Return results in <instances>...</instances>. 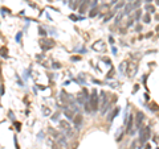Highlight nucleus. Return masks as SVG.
I'll list each match as a JSON object with an SVG mask.
<instances>
[{"label": "nucleus", "mask_w": 159, "mask_h": 149, "mask_svg": "<svg viewBox=\"0 0 159 149\" xmlns=\"http://www.w3.org/2000/svg\"><path fill=\"white\" fill-rule=\"evenodd\" d=\"M150 136H151V129L149 127H144L141 129V133H139V142H141L142 145L146 144L147 140L150 139Z\"/></svg>", "instance_id": "f257e3e1"}, {"label": "nucleus", "mask_w": 159, "mask_h": 149, "mask_svg": "<svg viewBox=\"0 0 159 149\" xmlns=\"http://www.w3.org/2000/svg\"><path fill=\"white\" fill-rule=\"evenodd\" d=\"M90 106H92V111H97L98 109V96H97V91L93 90L92 91V96H90V100H89Z\"/></svg>", "instance_id": "f03ea898"}, {"label": "nucleus", "mask_w": 159, "mask_h": 149, "mask_svg": "<svg viewBox=\"0 0 159 149\" xmlns=\"http://www.w3.org/2000/svg\"><path fill=\"white\" fill-rule=\"evenodd\" d=\"M138 70V65L135 62H131V63H127V69H126V73H127V77L133 78L135 75V73H137Z\"/></svg>", "instance_id": "7ed1b4c3"}, {"label": "nucleus", "mask_w": 159, "mask_h": 149, "mask_svg": "<svg viewBox=\"0 0 159 149\" xmlns=\"http://www.w3.org/2000/svg\"><path fill=\"white\" fill-rule=\"evenodd\" d=\"M58 125H60V128H61L62 131H66L68 136H72V135H73L72 133V127H70L69 122H66V120H60Z\"/></svg>", "instance_id": "20e7f679"}, {"label": "nucleus", "mask_w": 159, "mask_h": 149, "mask_svg": "<svg viewBox=\"0 0 159 149\" xmlns=\"http://www.w3.org/2000/svg\"><path fill=\"white\" fill-rule=\"evenodd\" d=\"M144 120V114L142 111H138L137 115H135V127L141 128L142 127V122Z\"/></svg>", "instance_id": "39448f33"}, {"label": "nucleus", "mask_w": 159, "mask_h": 149, "mask_svg": "<svg viewBox=\"0 0 159 149\" xmlns=\"http://www.w3.org/2000/svg\"><path fill=\"white\" fill-rule=\"evenodd\" d=\"M92 47L95 52H105V50H106V45H105L103 41H97L95 44H93Z\"/></svg>", "instance_id": "423d86ee"}, {"label": "nucleus", "mask_w": 159, "mask_h": 149, "mask_svg": "<svg viewBox=\"0 0 159 149\" xmlns=\"http://www.w3.org/2000/svg\"><path fill=\"white\" fill-rule=\"evenodd\" d=\"M40 44H41V47L44 50L50 49V47L55 46V41H53V40H41V41H40Z\"/></svg>", "instance_id": "0eeeda50"}, {"label": "nucleus", "mask_w": 159, "mask_h": 149, "mask_svg": "<svg viewBox=\"0 0 159 149\" xmlns=\"http://www.w3.org/2000/svg\"><path fill=\"white\" fill-rule=\"evenodd\" d=\"M101 108H102V112H105L107 108V96L105 91H101Z\"/></svg>", "instance_id": "6e6552de"}, {"label": "nucleus", "mask_w": 159, "mask_h": 149, "mask_svg": "<svg viewBox=\"0 0 159 149\" xmlns=\"http://www.w3.org/2000/svg\"><path fill=\"white\" fill-rule=\"evenodd\" d=\"M90 5V0H82V3L80 4V8H78V12L80 13H85L86 9L89 8Z\"/></svg>", "instance_id": "1a4fd4ad"}, {"label": "nucleus", "mask_w": 159, "mask_h": 149, "mask_svg": "<svg viewBox=\"0 0 159 149\" xmlns=\"http://www.w3.org/2000/svg\"><path fill=\"white\" fill-rule=\"evenodd\" d=\"M133 124H134V116L133 115H130L129 116V119L126 120V131H127V133H131L133 132Z\"/></svg>", "instance_id": "9d476101"}, {"label": "nucleus", "mask_w": 159, "mask_h": 149, "mask_svg": "<svg viewBox=\"0 0 159 149\" xmlns=\"http://www.w3.org/2000/svg\"><path fill=\"white\" fill-rule=\"evenodd\" d=\"M73 122H74V125H76V129H80V127H81V124H82V115H76L74 117H73Z\"/></svg>", "instance_id": "9b49d317"}, {"label": "nucleus", "mask_w": 159, "mask_h": 149, "mask_svg": "<svg viewBox=\"0 0 159 149\" xmlns=\"http://www.w3.org/2000/svg\"><path fill=\"white\" fill-rule=\"evenodd\" d=\"M131 9H133V3H127L126 7H125V13H126V15H129V13L131 12Z\"/></svg>", "instance_id": "f8f14e48"}, {"label": "nucleus", "mask_w": 159, "mask_h": 149, "mask_svg": "<svg viewBox=\"0 0 159 149\" xmlns=\"http://www.w3.org/2000/svg\"><path fill=\"white\" fill-rule=\"evenodd\" d=\"M144 9H146L147 12H150V13L155 12V7H154V5H151V4H146V7H144Z\"/></svg>", "instance_id": "ddd939ff"}, {"label": "nucleus", "mask_w": 159, "mask_h": 149, "mask_svg": "<svg viewBox=\"0 0 159 149\" xmlns=\"http://www.w3.org/2000/svg\"><path fill=\"white\" fill-rule=\"evenodd\" d=\"M126 69H127V62L125 61V62H122L121 65H119V71L125 73V71H126Z\"/></svg>", "instance_id": "4468645a"}, {"label": "nucleus", "mask_w": 159, "mask_h": 149, "mask_svg": "<svg viewBox=\"0 0 159 149\" xmlns=\"http://www.w3.org/2000/svg\"><path fill=\"white\" fill-rule=\"evenodd\" d=\"M142 20L146 22V24H150V22H151V17H150V15H149V13H144V15H143V17H142Z\"/></svg>", "instance_id": "2eb2a0df"}, {"label": "nucleus", "mask_w": 159, "mask_h": 149, "mask_svg": "<svg viewBox=\"0 0 159 149\" xmlns=\"http://www.w3.org/2000/svg\"><path fill=\"white\" fill-rule=\"evenodd\" d=\"M118 112H119V108L117 107V108L114 109V112H113V114L110 115V117H109V122H113V119H114V117H115V116H117V115H118Z\"/></svg>", "instance_id": "dca6fc26"}, {"label": "nucleus", "mask_w": 159, "mask_h": 149, "mask_svg": "<svg viewBox=\"0 0 159 149\" xmlns=\"http://www.w3.org/2000/svg\"><path fill=\"white\" fill-rule=\"evenodd\" d=\"M57 142H58L60 145H65V144H66V140H65L64 136H58L57 137Z\"/></svg>", "instance_id": "f3484780"}, {"label": "nucleus", "mask_w": 159, "mask_h": 149, "mask_svg": "<svg viewBox=\"0 0 159 149\" xmlns=\"http://www.w3.org/2000/svg\"><path fill=\"white\" fill-rule=\"evenodd\" d=\"M65 115H66L69 119H73V117H74V115H73V111H72V109H65Z\"/></svg>", "instance_id": "a211bd4d"}, {"label": "nucleus", "mask_w": 159, "mask_h": 149, "mask_svg": "<svg viewBox=\"0 0 159 149\" xmlns=\"http://www.w3.org/2000/svg\"><path fill=\"white\" fill-rule=\"evenodd\" d=\"M0 55H1V57H7V47L5 46L0 47Z\"/></svg>", "instance_id": "6ab92c4d"}, {"label": "nucleus", "mask_w": 159, "mask_h": 149, "mask_svg": "<svg viewBox=\"0 0 159 149\" xmlns=\"http://www.w3.org/2000/svg\"><path fill=\"white\" fill-rule=\"evenodd\" d=\"M97 12H98V8H95V7H94L92 11H90V13H89L90 17H94V16H97Z\"/></svg>", "instance_id": "aec40b11"}, {"label": "nucleus", "mask_w": 159, "mask_h": 149, "mask_svg": "<svg viewBox=\"0 0 159 149\" xmlns=\"http://www.w3.org/2000/svg\"><path fill=\"white\" fill-rule=\"evenodd\" d=\"M48 131H49V133H50V135H53V136L58 137V133H57V132H56V131H55V129H53L52 127H48Z\"/></svg>", "instance_id": "412c9836"}, {"label": "nucleus", "mask_w": 159, "mask_h": 149, "mask_svg": "<svg viewBox=\"0 0 159 149\" xmlns=\"http://www.w3.org/2000/svg\"><path fill=\"white\" fill-rule=\"evenodd\" d=\"M141 16H142V11H135V15H134V19L135 20H139V19H141Z\"/></svg>", "instance_id": "4be33fe9"}, {"label": "nucleus", "mask_w": 159, "mask_h": 149, "mask_svg": "<svg viewBox=\"0 0 159 149\" xmlns=\"http://www.w3.org/2000/svg\"><path fill=\"white\" fill-rule=\"evenodd\" d=\"M42 114H44L45 116H48V115H50V109L47 108V107H42Z\"/></svg>", "instance_id": "5701e85b"}, {"label": "nucleus", "mask_w": 159, "mask_h": 149, "mask_svg": "<svg viewBox=\"0 0 159 149\" xmlns=\"http://www.w3.org/2000/svg\"><path fill=\"white\" fill-rule=\"evenodd\" d=\"M150 106H151L150 108H151L152 111H159V106H158V104H155V103H151Z\"/></svg>", "instance_id": "b1692460"}, {"label": "nucleus", "mask_w": 159, "mask_h": 149, "mask_svg": "<svg viewBox=\"0 0 159 149\" xmlns=\"http://www.w3.org/2000/svg\"><path fill=\"white\" fill-rule=\"evenodd\" d=\"M141 4H142V1H141V0H135V1L133 3V8H138Z\"/></svg>", "instance_id": "393cba45"}, {"label": "nucleus", "mask_w": 159, "mask_h": 149, "mask_svg": "<svg viewBox=\"0 0 159 149\" xmlns=\"http://www.w3.org/2000/svg\"><path fill=\"white\" fill-rule=\"evenodd\" d=\"M85 109H86V112H90L92 111V106H90V103L87 102L86 104H85Z\"/></svg>", "instance_id": "a878e982"}, {"label": "nucleus", "mask_w": 159, "mask_h": 149, "mask_svg": "<svg viewBox=\"0 0 159 149\" xmlns=\"http://www.w3.org/2000/svg\"><path fill=\"white\" fill-rule=\"evenodd\" d=\"M52 149H62V147L58 142H56V144H52Z\"/></svg>", "instance_id": "bb28decb"}, {"label": "nucleus", "mask_w": 159, "mask_h": 149, "mask_svg": "<svg viewBox=\"0 0 159 149\" xmlns=\"http://www.w3.org/2000/svg\"><path fill=\"white\" fill-rule=\"evenodd\" d=\"M113 16H114V13H109V15H107L106 17H105V20H103V21H105V22H107V21L110 20V19L113 17Z\"/></svg>", "instance_id": "cd10ccee"}, {"label": "nucleus", "mask_w": 159, "mask_h": 149, "mask_svg": "<svg viewBox=\"0 0 159 149\" xmlns=\"http://www.w3.org/2000/svg\"><path fill=\"white\" fill-rule=\"evenodd\" d=\"M113 75H114V70H110V71H109V74H107V78H113Z\"/></svg>", "instance_id": "c85d7f7f"}, {"label": "nucleus", "mask_w": 159, "mask_h": 149, "mask_svg": "<svg viewBox=\"0 0 159 149\" xmlns=\"http://www.w3.org/2000/svg\"><path fill=\"white\" fill-rule=\"evenodd\" d=\"M40 34H41V36H45V34H47V32H45V30L44 29H42V28H40Z\"/></svg>", "instance_id": "c756f323"}, {"label": "nucleus", "mask_w": 159, "mask_h": 149, "mask_svg": "<svg viewBox=\"0 0 159 149\" xmlns=\"http://www.w3.org/2000/svg\"><path fill=\"white\" fill-rule=\"evenodd\" d=\"M53 67H55V69H60V67H61V65L56 62V63H53Z\"/></svg>", "instance_id": "7c9ffc66"}, {"label": "nucleus", "mask_w": 159, "mask_h": 149, "mask_svg": "<svg viewBox=\"0 0 159 149\" xmlns=\"http://www.w3.org/2000/svg\"><path fill=\"white\" fill-rule=\"evenodd\" d=\"M60 116V114H55V115H53V117H52V119L53 120H57V117Z\"/></svg>", "instance_id": "2f4dec72"}, {"label": "nucleus", "mask_w": 159, "mask_h": 149, "mask_svg": "<svg viewBox=\"0 0 159 149\" xmlns=\"http://www.w3.org/2000/svg\"><path fill=\"white\" fill-rule=\"evenodd\" d=\"M121 7H123V3H119V4L115 5V8H117V9H118V8H121Z\"/></svg>", "instance_id": "473e14b6"}, {"label": "nucleus", "mask_w": 159, "mask_h": 149, "mask_svg": "<svg viewBox=\"0 0 159 149\" xmlns=\"http://www.w3.org/2000/svg\"><path fill=\"white\" fill-rule=\"evenodd\" d=\"M3 94H4V90H3V86L0 85V95H3Z\"/></svg>", "instance_id": "72a5a7b5"}, {"label": "nucleus", "mask_w": 159, "mask_h": 149, "mask_svg": "<svg viewBox=\"0 0 159 149\" xmlns=\"http://www.w3.org/2000/svg\"><path fill=\"white\" fill-rule=\"evenodd\" d=\"M102 61H105L106 63H110V60H109V58H102Z\"/></svg>", "instance_id": "f704fd0d"}, {"label": "nucleus", "mask_w": 159, "mask_h": 149, "mask_svg": "<svg viewBox=\"0 0 159 149\" xmlns=\"http://www.w3.org/2000/svg\"><path fill=\"white\" fill-rule=\"evenodd\" d=\"M138 88H139V86L137 85V86L134 87V90H133V92H137V91H138Z\"/></svg>", "instance_id": "c9c22d12"}, {"label": "nucleus", "mask_w": 159, "mask_h": 149, "mask_svg": "<svg viewBox=\"0 0 159 149\" xmlns=\"http://www.w3.org/2000/svg\"><path fill=\"white\" fill-rule=\"evenodd\" d=\"M20 38H21V33H19V34H17V37H16V40H17V41H20Z\"/></svg>", "instance_id": "e433bc0d"}, {"label": "nucleus", "mask_w": 159, "mask_h": 149, "mask_svg": "<svg viewBox=\"0 0 159 149\" xmlns=\"http://www.w3.org/2000/svg\"><path fill=\"white\" fill-rule=\"evenodd\" d=\"M70 19H72V20H77V17H76L74 15H70Z\"/></svg>", "instance_id": "4c0bfd02"}, {"label": "nucleus", "mask_w": 159, "mask_h": 149, "mask_svg": "<svg viewBox=\"0 0 159 149\" xmlns=\"http://www.w3.org/2000/svg\"><path fill=\"white\" fill-rule=\"evenodd\" d=\"M72 1H74V0H72ZM76 5H77V4H73V3H72V4H70V7H72V8H76Z\"/></svg>", "instance_id": "58836bf2"}, {"label": "nucleus", "mask_w": 159, "mask_h": 149, "mask_svg": "<svg viewBox=\"0 0 159 149\" xmlns=\"http://www.w3.org/2000/svg\"><path fill=\"white\" fill-rule=\"evenodd\" d=\"M155 3H157V4L159 5V0H155Z\"/></svg>", "instance_id": "ea45409f"}, {"label": "nucleus", "mask_w": 159, "mask_h": 149, "mask_svg": "<svg viewBox=\"0 0 159 149\" xmlns=\"http://www.w3.org/2000/svg\"><path fill=\"white\" fill-rule=\"evenodd\" d=\"M144 1H147V3H150V1H152V0H144Z\"/></svg>", "instance_id": "a19ab883"}, {"label": "nucleus", "mask_w": 159, "mask_h": 149, "mask_svg": "<svg viewBox=\"0 0 159 149\" xmlns=\"http://www.w3.org/2000/svg\"><path fill=\"white\" fill-rule=\"evenodd\" d=\"M157 32H159V25H158V27H157Z\"/></svg>", "instance_id": "79ce46f5"}, {"label": "nucleus", "mask_w": 159, "mask_h": 149, "mask_svg": "<svg viewBox=\"0 0 159 149\" xmlns=\"http://www.w3.org/2000/svg\"><path fill=\"white\" fill-rule=\"evenodd\" d=\"M127 1H129V3H133V1H134V0H127Z\"/></svg>", "instance_id": "37998d69"}]
</instances>
